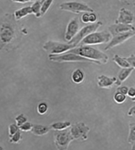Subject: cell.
Here are the masks:
<instances>
[{
	"mask_svg": "<svg viewBox=\"0 0 135 150\" xmlns=\"http://www.w3.org/2000/svg\"><path fill=\"white\" fill-rule=\"evenodd\" d=\"M69 52H72L85 58L89 59L97 64H107L109 61V57L105 53L100 51L98 49L91 47L90 45L77 46L69 50Z\"/></svg>",
	"mask_w": 135,
	"mask_h": 150,
	"instance_id": "6da1fadb",
	"label": "cell"
},
{
	"mask_svg": "<svg viewBox=\"0 0 135 150\" xmlns=\"http://www.w3.org/2000/svg\"><path fill=\"white\" fill-rule=\"evenodd\" d=\"M112 38V36L110 32L102 31V32H94L89 35L81 41L77 46L82 45H97L110 42Z\"/></svg>",
	"mask_w": 135,
	"mask_h": 150,
	"instance_id": "7a4b0ae2",
	"label": "cell"
},
{
	"mask_svg": "<svg viewBox=\"0 0 135 150\" xmlns=\"http://www.w3.org/2000/svg\"><path fill=\"white\" fill-rule=\"evenodd\" d=\"M15 29L12 22L3 21L0 27V45L1 49L11 43L15 37Z\"/></svg>",
	"mask_w": 135,
	"mask_h": 150,
	"instance_id": "3957f363",
	"label": "cell"
},
{
	"mask_svg": "<svg viewBox=\"0 0 135 150\" xmlns=\"http://www.w3.org/2000/svg\"><path fill=\"white\" fill-rule=\"evenodd\" d=\"M49 59L50 61L54 62L62 63V62H90L95 63L89 59L85 58L72 52H65L64 54H49Z\"/></svg>",
	"mask_w": 135,
	"mask_h": 150,
	"instance_id": "277c9868",
	"label": "cell"
},
{
	"mask_svg": "<svg viewBox=\"0 0 135 150\" xmlns=\"http://www.w3.org/2000/svg\"><path fill=\"white\" fill-rule=\"evenodd\" d=\"M54 140L58 149L66 150L74 139L71 135L70 130L66 129L64 130H54Z\"/></svg>",
	"mask_w": 135,
	"mask_h": 150,
	"instance_id": "5b68a950",
	"label": "cell"
},
{
	"mask_svg": "<svg viewBox=\"0 0 135 150\" xmlns=\"http://www.w3.org/2000/svg\"><path fill=\"white\" fill-rule=\"evenodd\" d=\"M74 47H76L71 44H64L49 40L43 45V50L49 54H61L64 52H69Z\"/></svg>",
	"mask_w": 135,
	"mask_h": 150,
	"instance_id": "8992f818",
	"label": "cell"
},
{
	"mask_svg": "<svg viewBox=\"0 0 135 150\" xmlns=\"http://www.w3.org/2000/svg\"><path fill=\"white\" fill-rule=\"evenodd\" d=\"M102 25V22H95V23H92L91 24H89V25L86 26V27H82V28L79 31V32L76 34L75 37H74L71 41H69L68 43L74 45L75 47H77V45L80 43L81 41H82L83 39L85 38L86 37H87V36L90 35V34L96 32V31L100 28Z\"/></svg>",
	"mask_w": 135,
	"mask_h": 150,
	"instance_id": "52a82bcc",
	"label": "cell"
},
{
	"mask_svg": "<svg viewBox=\"0 0 135 150\" xmlns=\"http://www.w3.org/2000/svg\"><path fill=\"white\" fill-rule=\"evenodd\" d=\"M60 9L64 11H68L72 13L79 14L81 12H93L94 9L87 4L79 1H67L61 3L59 5Z\"/></svg>",
	"mask_w": 135,
	"mask_h": 150,
	"instance_id": "ba28073f",
	"label": "cell"
},
{
	"mask_svg": "<svg viewBox=\"0 0 135 150\" xmlns=\"http://www.w3.org/2000/svg\"><path fill=\"white\" fill-rule=\"evenodd\" d=\"M90 128L85 125L84 122H77L71 126L70 132L74 140L85 141L88 138V134Z\"/></svg>",
	"mask_w": 135,
	"mask_h": 150,
	"instance_id": "9c48e42d",
	"label": "cell"
},
{
	"mask_svg": "<svg viewBox=\"0 0 135 150\" xmlns=\"http://www.w3.org/2000/svg\"><path fill=\"white\" fill-rule=\"evenodd\" d=\"M135 36V31H131V32H125V33L119 34L117 35L113 36L111 41L108 43V45L105 47V50H109L113 47L118 46L126 42L127 40H129L130 38Z\"/></svg>",
	"mask_w": 135,
	"mask_h": 150,
	"instance_id": "30bf717a",
	"label": "cell"
},
{
	"mask_svg": "<svg viewBox=\"0 0 135 150\" xmlns=\"http://www.w3.org/2000/svg\"><path fill=\"white\" fill-rule=\"evenodd\" d=\"M79 31V22L77 17L74 18L73 19L69 21L66 26V32H65L64 39L67 42L71 41L75 37L76 34Z\"/></svg>",
	"mask_w": 135,
	"mask_h": 150,
	"instance_id": "8fae6325",
	"label": "cell"
},
{
	"mask_svg": "<svg viewBox=\"0 0 135 150\" xmlns=\"http://www.w3.org/2000/svg\"><path fill=\"white\" fill-rule=\"evenodd\" d=\"M134 14L130 10H128L125 8H122V9H120L119 12V17L117 19H116V21H115V23L131 24L134 22Z\"/></svg>",
	"mask_w": 135,
	"mask_h": 150,
	"instance_id": "7c38bea8",
	"label": "cell"
},
{
	"mask_svg": "<svg viewBox=\"0 0 135 150\" xmlns=\"http://www.w3.org/2000/svg\"><path fill=\"white\" fill-rule=\"evenodd\" d=\"M121 84L122 83L116 77H109L105 74L100 75L97 77V84L99 87L102 88H110L113 87L114 84H116L119 87L121 85Z\"/></svg>",
	"mask_w": 135,
	"mask_h": 150,
	"instance_id": "4fadbf2b",
	"label": "cell"
},
{
	"mask_svg": "<svg viewBox=\"0 0 135 150\" xmlns=\"http://www.w3.org/2000/svg\"><path fill=\"white\" fill-rule=\"evenodd\" d=\"M109 32L111 33L112 37L115 35H117L119 34L125 33L127 32H131V31H135V27L131 24H125L115 23L113 25L109 27Z\"/></svg>",
	"mask_w": 135,
	"mask_h": 150,
	"instance_id": "5bb4252c",
	"label": "cell"
},
{
	"mask_svg": "<svg viewBox=\"0 0 135 150\" xmlns=\"http://www.w3.org/2000/svg\"><path fill=\"white\" fill-rule=\"evenodd\" d=\"M50 129H52L50 127L41 125H33V127H32V129L31 132L36 136L40 137L47 134L50 131Z\"/></svg>",
	"mask_w": 135,
	"mask_h": 150,
	"instance_id": "9a60e30c",
	"label": "cell"
},
{
	"mask_svg": "<svg viewBox=\"0 0 135 150\" xmlns=\"http://www.w3.org/2000/svg\"><path fill=\"white\" fill-rule=\"evenodd\" d=\"M33 14L32 10V7L31 6H25V7H22L21 9H17L14 13V19L16 20H19L22 19V18L25 17L26 16L29 15V14Z\"/></svg>",
	"mask_w": 135,
	"mask_h": 150,
	"instance_id": "2e32d148",
	"label": "cell"
},
{
	"mask_svg": "<svg viewBox=\"0 0 135 150\" xmlns=\"http://www.w3.org/2000/svg\"><path fill=\"white\" fill-rule=\"evenodd\" d=\"M84 77H85L84 72L80 69H76L74 70L71 76V80L75 84H80V83H82L84 81Z\"/></svg>",
	"mask_w": 135,
	"mask_h": 150,
	"instance_id": "e0dca14e",
	"label": "cell"
},
{
	"mask_svg": "<svg viewBox=\"0 0 135 150\" xmlns=\"http://www.w3.org/2000/svg\"><path fill=\"white\" fill-rule=\"evenodd\" d=\"M134 69L133 67H127V68H122V69L119 71L117 75V79L121 83L124 81L130 76L133 70Z\"/></svg>",
	"mask_w": 135,
	"mask_h": 150,
	"instance_id": "ac0fdd59",
	"label": "cell"
},
{
	"mask_svg": "<svg viewBox=\"0 0 135 150\" xmlns=\"http://www.w3.org/2000/svg\"><path fill=\"white\" fill-rule=\"evenodd\" d=\"M71 122H55V123L52 124L50 125V127H51L52 129L53 130H64L66 129L69 128V127H71Z\"/></svg>",
	"mask_w": 135,
	"mask_h": 150,
	"instance_id": "d6986e66",
	"label": "cell"
},
{
	"mask_svg": "<svg viewBox=\"0 0 135 150\" xmlns=\"http://www.w3.org/2000/svg\"><path fill=\"white\" fill-rule=\"evenodd\" d=\"M112 60H113V61L121 68L130 67L129 64L127 61L126 58L122 57H120L119 55L115 54V56H114L113 59H112Z\"/></svg>",
	"mask_w": 135,
	"mask_h": 150,
	"instance_id": "ffe728a7",
	"label": "cell"
},
{
	"mask_svg": "<svg viewBox=\"0 0 135 150\" xmlns=\"http://www.w3.org/2000/svg\"><path fill=\"white\" fill-rule=\"evenodd\" d=\"M42 3L40 1H35L34 4L31 6L33 14L37 18L42 17Z\"/></svg>",
	"mask_w": 135,
	"mask_h": 150,
	"instance_id": "44dd1931",
	"label": "cell"
},
{
	"mask_svg": "<svg viewBox=\"0 0 135 150\" xmlns=\"http://www.w3.org/2000/svg\"><path fill=\"white\" fill-rule=\"evenodd\" d=\"M127 140L128 142L131 144L135 143V122L129 123V132Z\"/></svg>",
	"mask_w": 135,
	"mask_h": 150,
	"instance_id": "7402d4cb",
	"label": "cell"
},
{
	"mask_svg": "<svg viewBox=\"0 0 135 150\" xmlns=\"http://www.w3.org/2000/svg\"><path fill=\"white\" fill-rule=\"evenodd\" d=\"M114 100L116 102L117 104H123L124 102L126 101L127 99V95L126 94H123V93L117 92L114 95Z\"/></svg>",
	"mask_w": 135,
	"mask_h": 150,
	"instance_id": "603a6c76",
	"label": "cell"
},
{
	"mask_svg": "<svg viewBox=\"0 0 135 150\" xmlns=\"http://www.w3.org/2000/svg\"><path fill=\"white\" fill-rule=\"evenodd\" d=\"M22 139V134L21 132V130L19 129V131L17 132L14 134H13L12 137H9V142L12 143V144H17L21 142Z\"/></svg>",
	"mask_w": 135,
	"mask_h": 150,
	"instance_id": "cb8c5ba5",
	"label": "cell"
},
{
	"mask_svg": "<svg viewBox=\"0 0 135 150\" xmlns=\"http://www.w3.org/2000/svg\"><path fill=\"white\" fill-rule=\"evenodd\" d=\"M48 111V105L46 102H41L37 106V112L40 115H44L47 113Z\"/></svg>",
	"mask_w": 135,
	"mask_h": 150,
	"instance_id": "d4e9b609",
	"label": "cell"
},
{
	"mask_svg": "<svg viewBox=\"0 0 135 150\" xmlns=\"http://www.w3.org/2000/svg\"><path fill=\"white\" fill-rule=\"evenodd\" d=\"M53 0H45L43 3H42V16H43L44 14L46 13L48 9H49L50 6L52 4Z\"/></svg>",
	"mask_w": 135,
	"mask_h": 150,
	"instance_id": "484cf974",
	"label": "cell"
},
{
	"mask_svg": "<svg viewBox=\"0 0 135 150\" xmlns=\"http://www.w3.org/2000/svg\"><path fill=\"white\" fill-rule=\"evenodd\" d=\"M19 130V127L17 125V123L14 124L12 123L9 126V129H8V131H9V137H12L13 134H14L17 132Z\"/></svg>",
	"mask_w": 135,
	"mask_h": 150,
	"instance_id": "4316f807",
	"label": "cell"
},
{
	"mask_svg": "<svg viewBox=\"0 0 135 150\" xmlns=\"http://www.w3.org/2000/svg\"><path fill=\"white\" fill-rule=\"evenodd\" d=\"M32 127H33V125L31 122H26L23 125L19 126V129L22 132H30L32 131Z\"/></svg>",
	"mask_w": 135,
	"mask_h": 150,
	"instance_id": "83f0119b",
	"label": "cell"
},
{
	"mask_svg": "<svg viewBox=\"0 0 135 150\" xmlns=\"http://www.w3.org/2000/svg\"><path fill=\"white\" fill-rule=\"evenodd\" d=\"M15 121L17 125L19 127L22 125H23L24 123H25L26 122H27V118L23 114H21V115H18L15 117Z\"/></svg>",
	"mask_w": 135,
	"mask_h": 150,
	"instance_id": "f1b7e54d",
	"label": "cell"
},
{
	"mask_svg": "<svg viewBox=\"0 0 135 150\" xmlns=\"http://www.w3.org/2000/svg\"><path fill=\"white\" fill-rule=\"evenodd\" d=\"M125 58H126L127 61L129 62L130 67H133L135 69V55L131 54L129 57H125Z\"/></svg>",
	"mask_w": 135,
	"mask_h": 150,
	"instance_id": "f546056e",
	"label": "cell"
},
{
	"mask_svg": "<svg viewBox=\"0 0 135 150\" xmlns=\"http://www.w3.org/2000/svg\"><path fill=\"white\" fill-rule=\"evenodd\" d=\"M128 90H129V88H128L127 86H119L117 89V92H121L123 93V94H126L127 95V93H128Z\"/></svg>",
	"mask_w": 135,
	"mask_h": 150,
	"instance_id": "4dcf8cb0",
	"label": "cell"
},
{
	"mask_svg": "<svg viewBox=\"0 0 135 150\" xmlns=\"http://www.w3.org/2000/svg\"><path fill=\"white\" fill-rule=\"evenodd\" d=\"M89 22L90 23H95L97 20V15L95 12H89Z\"/></svg>",
	"mask_w": 135,
	"mask_h": 150,
	"instance_id": "1f68e13d",
	"label": "cell"
},
{
	"mask_svg": "<svg viewBox=\"0 0 135 150\" xmlns=\"http://www.w3.org/2000/svg\"><path fill=\"white\" fill-rule=\"evenodd\" d=\"M89 12H84L83 13L82 16V22L84 24H87V23H89Z\"/></svg>",
	"mask_w": 135,
	"mask_h": 150,
	"instance_id": "d6a6232c",
	"label": "cell"
},
{
	"mask_svg": "<svg viewBox=\"0 0 135 150\" xmlns=\"http://www.w3.org/2000/svg\"><path fill=\"white\" fill-rule=\"evenodd\" d=\"M127 95H128V97H130L131 99L135 97V88H134V87L129 88Z\"/></svg>",
	"mask_w": 135,
	"mask_h": 150,
	"instance_id": "836d02e7",
	"label": "cell"
},
{
	"mask_svg": "<svg viewBox=\"0 0 135 150\" xmlns=\"http://www.w3.org/2000/svg\"><path fill=\"white\" fill-rule=\"evenodd\" d=\"M127 115L129 117H135V105L129 109V110L127 112Z\"/></svg>",
	"mask_w": 135,
	"mask_h": 150,
	"instance_id": "e575fe53",
	"label": "cell"
},
{
	"mask_svg": "<svg viewBox=\"0 0 135 150\" xmlns=\"http://www.w3.org/2000/svg\"><path fill=\"white\" fill-rule=\"evenodd\" d=\"M12 1L17 3H27L30 2V1H34L35 0H12Z\"/></svg>",
	"mask_w": 135,
	"mask_h": 150,
	"instance_id": "d590c367",
	"label": "cell"
},
{
	"mask_svg": "<svg viewBox=\"0 0 135 150\" xmlns=\"http://www.w3.org/2000/svg\"><path fill=\"white\" fill-rule=\"evenodd\" d=\"M131 149H135V143L133 144L132 146H131Z\"/></svg>",
	"mask_w": 135,
	"mask_h": 150,
	"instance_id": "8d00e7d4",
	"label": "cell"
},
{
	"mask_svg": "<svg viewBox=\"0 0 135 150\" xmlns=\"http://www.w3.org/2000/svg\"><path fill=\"white\" fill-rule=\"evenodd\" d=\"M131 99V101H133V102H135V97H134V98H132Z\"/></svg>",
	"mask_w": 135,
	"mask_h": 150,
	"instance_id": "74e56055",
	"label": "cell"
},
{
	"mask_svg": "<svg viewBox=\"0 0 135 150\" xmlns=\"http://www.w3.org/2000/svg\"><path fill=\"white\" fill-rule=\"evenodd\" d=\"M45 1V0H42V1H42V3H43L44 1Z\"/></svg>",
	"mask_w": 135,
	"mask_h": 150,
	"instance_id": "f35d334b",
	"label": "cell"
}]
</instances>
